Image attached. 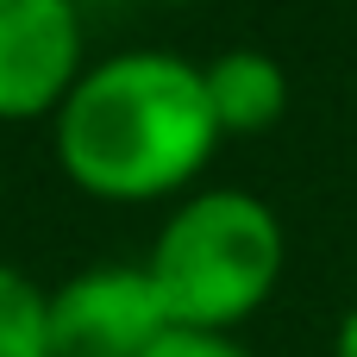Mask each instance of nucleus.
I'll return each instance as SVG.
<instances>
[{
    "mask_svg": "<svg viewBox=\"0 0 357 357\" xmlns=\"http://www.w3.org/2000/svg\"><path fill=\"white\" fill-rule=\"evenodd\" d=\"M151 282L176 326L226 333L264 307L282 276V226L257 195L213 188L195 195L151 251Z\"/></svg>",
    "mask_w": 357,
    "mask_h": 357,
    "instance_id": "obj_2",
    "label": "nucleus"
},
{
    "mask_svg": "<svg viewBox=\"0 0 357 357\" xmlns=\"http://www.w3.org/2000/svg\"><path fill=\"white\" fill-rule=\"evenodd\" d=\"M82 82L75 0H0V119H38Z\"/></svg>",
    "mask_w": 357,
    "mask_h": 357,
    "instance_id": "obj_4",
    "label": "nucleus"
},
{
    "mask_svg": "<svg viewBox=\"0 0 357 357\" xmlns=\"http://www.w3.org/2000/svg\"><path fill=\"white\" fill-rule=\"evenodd\" d=\"M339 357H357V307L345 314V326H339Z\"/></svg>",
    "mask_w": 357,
    "mask_h": 357,
    "instance_id": "obj_8",
    "label": "nucleus"
},
{
    "mask_svg": "<svg viewBox=\"0 0 357 357\" xmlns=\"http://www.w3.org/2000/svg\"><path fill=\"white\" fill-rule=\"evenodd\" d=\"M201 75H207V107L220 132H270L289 107V75L264 50H226Z\"/></svg>",
    "mask_w": 357,
    "mask_h": 357,
    "instance_id": "obj_5",
    "label": "nucleus"
},
{
    "mask_svg": "<svg viewBox=\"0 0 357 357\" xmlns=\"http://www.w3.org/2000/svg\"><path fill=\"white\" fill-rule=\"evenodd\" d=\"M0 357H50L44 339V295L0 264Z\"/></svg>",
    "mask_w": 357,
    "mask_h": 357,
    "instance_id": "obj_6",
    "label": "nucleus"
},
{
    "mask_svg": "<svg viewBox=\"0 0 357 357\" xmlns=\"http://www.w3.org/2000/svg\"><path fill=\"white\" fill-rule=\"evenodd\" d=\"M144 357H251L245 345H232L226 333H195V326H169Z\"/></svg>",
    "mask_w": 357,
    "mask_h": 357,
    "instance_id": "obj_7",
    "label": "nucleus"
},
{
    "mask_svg": "<svg viewBox=\"0 0 357 357\" xmlns=\"http://www.w3.org/2000/svg\"><path fill=\"white\" fill-rule=\"evenodd\" d=\"M220 119L207 75L163 50H126L94 63L56 107V157L75 188L100 201H151L213 157Z\"/></svg>",
    "mask_w": 357,
    "mask_h": 357,
    "instance_id": "obj_1",
    "label": "nucleus"
},
{
    "mask_svg": "<svg viewBox=\"0 0 357 357\" xmlns=\"http://www.w3.org/2000/svg\"><path fill=\"white\" fill-rule=\"evenodd\" d=\"M169 326L176 320H169L151 270L100 264V270L69 276L56 295H44L50 357H144Z\"/></svg>",
    "mask_w": 357,
    "mask_h": 357,
    "instance_id": "obj_3",
    "label": "nucleus"
}]
</instances>
